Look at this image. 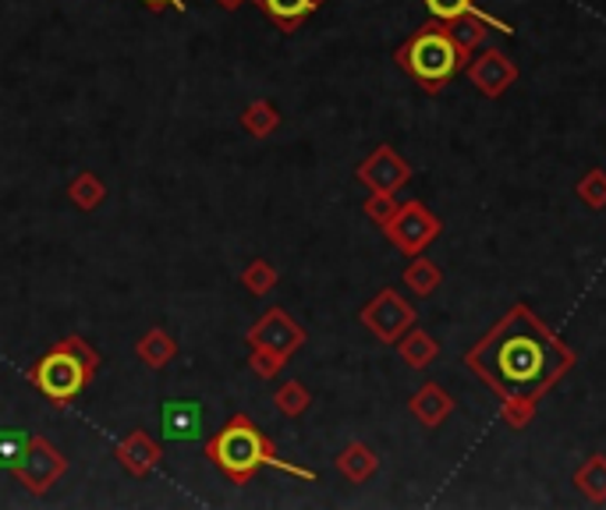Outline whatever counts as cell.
I'll return each instance as SVG.
<instances>
[{"mask_svg": "<svg viewBox=\"0 0 606 510\" xmlns=\"http://www.w3.org/2000/svg\"><path fill=\"white\" fill-rule=\"evenodd\" d=\"M365 217L373 220L377 227H387L390 220H394V213L401 209L398 195H387V192H369V199L362 203Z\"/></svg>", "mask_w": 606, "mask_h": 510, "instance_id": "cell-26", "label": "cell"}, {"mask_svg": "<svg viewBox=\"0 0 606 510\" xmlns=\"http://www.w3.org/2000/svg\"><path fill=\"white\" fill-rule=\"evenodd\" d=\"M426 8L437 22H454L461 14H482L476 0H426Z\"/></svg>", "mask_w": 606, "mask_h": 510, "instance_id": "cell-27", "label": "cell"}, {"mask_svg": "<svg viewBox=\"0 0 606 510\" xmlns=\"http://www.w3.org/2000/svg\"><path fill=\"white\" fill-rule=\"evenodd\" d=\"M114 454L131 479H149L164 461V447L156 443L146 429H131V433L114 447Z\"/></svg>", "mask_w": 606, "mask_h": 510, "instance_id": "cell-12", "label": "cell"}, {"mask_svg": "<svg viewBox=\"0 0 606 510\" xmlns=\"http://www.w3.org/2000/svg\"><path fill=\"white\" fill-rule=\"evenodd\" d=\"M281 273L277 266H273L270 259H252L245 269H242V287L252 294V298H266V294L277 287Z\"/></svg>", "mask_w": 606, "mask_h": 510, "instance_id": "cell-22", "label": "cell"}, {"mask_svg": "<svg viewBox=\"0 0 606 510\" xmlns=\"http://www.w3.org/2000/svg\"><path fill=\"white\" fill-rule=\"evenodd\" d=\"M273 404H277V411L284 419H302L309 404H312V394L309 386L299 383V380H287L284 386H277V394H273Z\"/></svg>", "mask_w": 606, "mask_h": 510, "instance_id": "cell-23", "label": "cell"}, {"mask_svg": "<svg viewBox=\"0 0 606 510\" xmlns=\"http://www.w3.org/2000/svg\"><path fill=\"white\" fill-rule=\"evenodd\" d=\"M355 178L369 188V192H387L398 195L408 182H412V164L394 146H377L365 160L355 167Z\"/></svg>", "mask_w": 606, "mask_h": 510, "instance_id": "cell-9", "label": "cell"}, {"mask_svg": "<svg viewBox=\"0 0 606 510\" xmlns=\"http://www.w3.org/2000/svg\"><path fill=\"white\" fill-rule=\"evenodd\" d=\"M465 71H468V82H472L482 96H490V100H497V96H504L518 82L515 61L497 47H482L476 57H468Z\"/></svg>", "mask_w": 606, "mask_h": 510, "instance_id": "cell-10", "label": "cell"}, {"mask_svg": "<svg viewBox=\"0 0 606 510\" xmlns=\"http://www.w3.org/2000/svg\"><path fill=\"white\" fill-rule=\"evenodd\" d=\"M96 369H100V351H96L86 337H78V333H68V337H61L50 351H43V355L32 362L29 383L53 408H68L92 383Z\"/></svg>", "mask_w": 606, "mask_h": 510, "instance_id": "cell-3", "label": "cell"}, {"mask_svg": "<svg viewBox=\"0 0 606 510\" xmlns=\"http://www.w3.org/2000/svg\"><path fill=\"white\" fill-rule=\"evenodd\" d=\"M65 472H68V458L47 437H32L26 454L11 468L18 486H26L32 497H47L57 486V479H65Z\"/></svg>", "mask_w": 606, "mask_h": 510, "instance_id": "cell-8", "label": "cell"}, {"mask_svg": "<svg viewBox=\"0 0 606 510\" xmlns=\"http://www.w3.org/2000/svg\"><path fill=\"white\" fill-rule=\"evenodd\" d=\"M465 365L500 398L504 422L525 429L546 390L571 372L575 351L529 305H515L472 351H465Z\"/></svg>", "mask_w": 606, "mask_h": 510, "instance_id": "cell-1", "label": "cell"}, {"mask_svg": "<svg viewBox=\"0 0 606 510\" xmlns=\"http://www.w3.org/2000/svg\"><path fill=\"white\" fill-rule=\"evenodd\" d=\"M135 355H139V362L153 372H160L174 362V355H178V341L170 337V333L164 326H153L146 330L139 341H135Z\"/></svg>", "mask_w": 606, "mask_h": 510, "instance_id": "cell-16", "label": "cell"}, {"mask_svg": "<svg viewBox=\"0 0 606 510\" xmlns=\"http://www.w3.org/2000/svg\"><path fill=\"white\" fill-rule=\"evenodd\" d=\"M578 199L589 206V209H606V170L603 167H593L585 178L578 182L575 188Z\"/></svg>", "mask_w": 606, "mask_h": 510, "instance_id": "cell-25", "label": "cell"}, {"mask_svg": "<svg viewBox=\"0 0 606 510\" xmlns=\"http://www.w3.org/2000/svg\"><path fill=\"white\" fill-rule=\"evenodd\" d=\"M398 68L412 78V82L426 92H440L451 78L468 65V57L458 50L447 22H429L419 32H412L394 53Z\"/></svg>", "mask_w": 606, "mask_h": 510, "instance_id": "cell-4", "label": "cell"}, {"mask_svg": "<svg viewBox=\"0 0 606 510\" xmlns=\"http://www.w3.org/2000/svg\"><path fill=\"white\" fill-rule=\"evenodd\" d=\"M238 121H242V128L252 135V139H260V143H263V139H270V135L281 128L284 117H281V110H277V104H273V100H252V104L242 110Z\"/></svg>", "mask_w": 606, "mask_h": 510, "instance_id": "cell-19", "label": "cell"}, {"mask_svg": "<svg viewBox=\"0 0 606 510\" xmlns=\"http://www.w3.org/2000/svg\"><path fill=\"white\" fill-rule=\"evenodd\" d=\"M440 231H443L440 217L426 203H419V199L401 203V209L394 213V220L383 227L390 245H394L398 252H404L408 259H412V255H422L429 245L440 238Z\"/></svg>", "mask_w": 606, "mask_h": 510, "instance_id": "cell-7", "label": "cell"}, {"mask_svg": "<svg viewBox=\"0 0 606 510\" xmlns=\"http://www.w3.org/2000/svg\"><path fill=\"white\" fill-rule=\"evenodd\" d=\"M143 8L149 11H164V8H174V11H185V0H139Z\"/></svg>", "mask_w": 606, "mask_h": 510, "instance_id": "cell-28", "label": "cell"}, {"mask_svg": "<svg viewBox=\"0 0 606 510\" xmlns=\"http://www.w3.org/2000/svg\"><path fill=\"white\" fill-rule=\"evenodd\" d=\"M107 199V185L104 178L96 170H82V174H75V178L68 182V203L75 209H82V213H92V209H100Z\"/></svg>", "mask_w": 606, "mask_h": 510, "instance_id": "cell-18", "label": "cell"}, {"mask_svg": "<svg viewBox=\"0 0 606 510\" xmlns=\"http://www.w3.org/2000/svg\"><path fill=\"white\" fill-rule=\"evenodd\" d=\"M213 4H221L224 11H238V8H245L248 0H213Z\"/></svg>", "mask_w": 606, "mask_h": 510, "instance_id": "cell-29", "label": "cell"}, {"mask_svg": "<svg viewBox=\"0 0 606 510\" xmlns=\"http://www.w3.org/2000/svg\"><path fill=\"white\" fill-rule=\"evenodd\" d=\"M203 454L234 486H248L252 479L263 472V468H277V472H287V475L305 479V482H316L320 479L316 472H312V468L284 461L277 443H273L263 433V429L245 415V411H234V415L217 429V433H213L203 443Z\"/></svg>", "mask_w": 606, "mask_h": 510, "instance_id": "cell-2", "label": "cell"}, {"mask_svg": "<svg viewBox=\"0 0 606 510\" xmlns=\"http://www.w3.org/2000/svg\"><path fill=\"white\" fill-rule=\"evenodd\" d=\"M29 440H32V437L26 433V429L0 425V468H4V472H11V468L18 464V458L26 454Z\"/></svg>", "mask_w": 606, "mask_h": 510, "instance_id": "cell-24", "label": "cell"}, {"mask_svg": "<svg viewBox=\"0 0 606 510\" xmlns=\"http://www.w3.org/2000/svg\"><path fill=\"white\" fill-rule=\"evenodd\" d=\"M404 287H412L416 298H429V294H437V287L443 284V273L433 259H426V255H412V263L404 269Z\"/></svg>", "mask_w": 606, "mask_h": 510, "instance_id": "cell-21", "label": "cell"}, {"mask_svg": "<svg viewBox=\"0 0 606 510\" xmlns=\"http://www.w3.org/2000/svg\"><path fill=\"white\" fill-rule=\"evenodd\" d=\"M338 472L348 479V482H355V486H362V482H369L377 472H380V454L369 443H348L341 454H338Z\"/></svg>", "mask_w": 606, "mask_h": 510, "instance_id": "cell-15", "label": "cell"}, {"mask_svg": "<svg viewBox=\"0 0 606 510\" xmlns=\"http://www.w3.org/2000/svg\"><path fill=\"white\" fill-rule=\"evenodd\" d=\"M398 347V355H401V362L408 365V369H429L437 362V355H440V344H437V337L429 330H419V326H412L408 333H401V341L394 344Z\"/></svg>", "mask_w": 606, "mask_h": 510, "instance_id": "cell-17", "label": "cell"}, {"mask_svg": "<svg viewBox=\"0 0 606 510\" xmlns=\"http://www.w3.org/2000/svg\"><path fill=\"white\" fill-rule=\"evenodd\" d=\"M256 4L273 26H277L284 36H291V32H299L326 0H256Z\"/></svg>", "mask_w": 606, "mask_h": 510, "instance_id": "cell-14", "label": "cell"}, {"mask_svg": "<svg viewBox=\"0 0 606 510\" xmlns=\"http://www.w3.org/2000/svg\"><path fill=\"white\" fill-rule=\"evenodd\" d=\"M206 429V411L199 401L178 398V401H164L160 404V433L170 443H195Z\"/></svg>", "mask_w": 606, "mask_h": 510, "instance_id": "cell-11", "label": "cell"}, {"mask_svg": "<svg viewBox=\"0 0 606 510\" xmlns=\"http://www.w3.org/2000/svg\"><path fill=\"white\" fill-rule=\"evenodd\" d=\"M248 369L260 380H277L284 365L302 351L305 344V326L291 316L284 305H270L263 316L248 326Z\"/></svg>", "mask_w": 606, "mask_h": 510, "instance_id": "cell-5", "label": "cell"}, {"mask_svg": "<svg viewBox=\"0 0 606 510\" xmlns=\"http://www.w3.org/2000/svg\"><path fill=\"white\" fill-rule=\"evenodd\" d=\"M359 320H362V326L373 333L377 341L398 344L401 333H408V330L416 326L419 312H416L412 302H404V294L398 287H383L380 294H373V298L362 305Z\"/></svg>", "mask_w": 606, "mask_h": 510, "instance_id": "cell-6", "label": "cell"}, {"mask_svg": "<svg viewBox=\"0 0 606 510\" xmlns=\"http://www.w3.org/2000/svg\"><path fill=\"white\" fill-rule=\"evenodd\" d=\"M575 489L593 503H606V454H593L578 464Z\"/></svg>", "mask_w": 606, "mask_h": 510, "instance_id": "cell-20", "label": "cell"}, {"mask_svg": "<svg viewBox=\"0 0 606 510\" xmlns=\"http://www.w3.org/2000/svg\"><path fill=\"white\" fill-rule=\"evenodd\" d=\"M454 398L447 394L440 383H422L412 401H408V411H412V419L422 425V429H440L447 419L454 415Z\"/></svg>", "mask_w": 606, "mask_h": 510, "instance_id": "cell-13", "label": "cell"}]
</instances>
